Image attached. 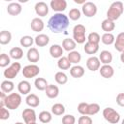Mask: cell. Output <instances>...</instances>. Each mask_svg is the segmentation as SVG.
I'll return each mask as SVG.
<instances>
[{"label":"cell","mask_w":124,"mask_h":124,"mask_svg":"<svg viewBox=\"0 0 124 124\" xmlns=\"http://www.w3.org/2000/svg\"><path fill=\"white\" fill-rule=\"evenodd\" d=\"M0 87H1V90H2L3 92H5V93H10V92H12V91L14 90V88H15V84H14L13 81L7 79V80L2 81Z\"/></svg>","instance_id":"d6a6232c"},{"label":"cell","mask_w":124,"mask_h":124,"mask_svg":"<svg viewBox=\"0 0 124 124\" xmlns=\"http://www.w3.org/2000/svg\"><path fill=\"white\" fill-rule=\"evenodd\" d=\"M7 97H8V95H6L5 92H3V91L0 92V107H5Z\"/></svg>","instance_id":"c3c4849f"},{"label":"cell","mask_w":124,"mask_h":124,"mask_svg":"<svg viewBox=\"0 0 124 124\" xmlns=\"http://www.w3.org/2000/svg\"><path fill=\"white\" fill-rule=\"evenodd\" d=\"M34 84H35V87L38 90H40V91L46 90V87H47V85H48L46 79H45L44 78H37L35 79V81H34Z\"/></svg>","instance_id":"1f68e13d"},{"label":"cell","mask_w":124,"mask_h":124,"mask_svg":"<svg viewBox=\"0 0 124 124\" xmlns=\"http://www.w3.org/2000/svg\"><path fill=\"white\" fill-rule=\"evenodd\" d=\"M35 44L38 46H46L49 43V37L46 34H39L35 37Z\"/></svg>","instance_id":"d4e9b609"},{"label":"cell","mask_w":124,"mask_h":124,"mask_svg":"<svg viewBox=\"0 0 124 124\" xmlns=\"http://www.w3.org/2000/svg\"><path fill=\"white\" fill-rule=\"evenodd\" d=\"M74 2L75 3H77V4H84L85 3V0H82V1H78V0H74Z\"/></svg>","instance_id":"f907efd6"},{"label":"cell","mask_w":124,"mask_h":124,"mask_svg":"<svg viewBox=\"0 0 124 124\" xmlns=\"http://www.w3.org/2000/svg\"><path fill=\"white\" fill-rule=\"evenodd\" d=\"M57 66L60 70H68V69H71V62L69 61L68 57L62 56L58 59Z\"/></svg>","instance_id":"f546056e"},{"label":"cell","mask_w":124,"mask_h":124,"mask_svg":"<svg viewBox=\"0 0 124 124\" xmlns=\"http://www.w3.org/2000/svg\"><path fill=\"white\" fill-rule=\"evenodd\" d=\"M100 111V106L96 103L88 104V108H87V115H95Z\"/></svg>","instance_id":"ab89813d"},{"label":"cell","mask_w":124,"mask_h":124,"mask_svg":"<svg viewBox=\"0 0 124 124\" xmlns=\"http://www.w3.org/2000/svg\"><path fill=\"white\" fill-rule=\"evenodd\" d=\"M21 46L23 47H30L32 46V45L35 43V40L31 37V36H28V35H25V36H22L20 38V41H19Z\"/></svg>","instance_id":"e575fe53"},{"label":"cell","mask_w":124,"mask_h":124,"mask_svg":"<svg viewBox=\"0 0 124 124\" xmlns=\"http://www.w3.org/2000/svg\"><path fill=\"white\" fill-rule=\"evenodd\" d=\"M30 26H31V29L34 32H41V31H43V29L45 27V24H44V21L41 18L35 17V18L32 19Z\"/></svg>","instance_id":"d6986e66"},{"label":"cell","mask_w":124,"mask_h":124,"mask_svg":"<svg viewBox=\"0 0 124 124\" xmlns=\"http://www.w3.org/2000/svg\"><path fill=\"white\" fill-rule=\"evenodd\" d=\"M22 118L25 122V124H30L33 122H36L37 116H36V112L33 108H25L22 111Z\"/></svg>","instance_id":"9c48e42d"},{"label":"cell","mask_w":124,"mask_h":124,"mask_svg":"<svg viewBox=\"0 0 124 124\" xmlns=\"http://www.w3.org/2000/svg\"><path fill=\"white\" fill-rule=\"evenodd\" d=\"M10 63H11V57L8 54H6V53H2L0 55V67L5 68Z\"/></svg>","instance_id":"b9f144b4"},{"label":"cell","mask_w":124,"mask_h":124,"mask_svg":"<svg viewBox=\"0 0 124 124\" xmlns=\"http://www.w3.org/2000/svg\"><path fill=\"white\" fill-rule=\"evenodd\" d=\"M100 75L105 78H110L114 75V70L110 65H103L99 69Z\"/></svg>","instance_id":"4fadbf2b"},{"label":"cell","mask_w":124,"mask_h":124,"mask_svg":"<svg viewBox=\"0 0 124 124\" xmlns=\"http://www.w3.org/2000/svg\"><path fill=\"white\" fill-rule=\"evenodd\" d=\"M100 41H101V37L97 32H91L87 37V42L92 43V44L99 45Z\"/></svg>","instance_id":"60d3db41"},{"label":"cell","mask_w":124,"mask_h":124,"mask_svg":"<svg viewBox=\"0 0 124 124\" xmlns=\"http://www.w3.org/2000/svg\"><path fill=\"white\" fill-rule=\"evenodd\" d=\"M10 117V112L6 107H0V119L7 120Z\"/></svg>","instance_id":"f6af8a7d"},{"label":"cell","mask_w":124,"mask_h":124,"mask_svg":"<svg viewBox=\"0 0 124 124\" xmlns=\"http://www.w3.org/2000/svg\"><path fill=\"white\" fill-rule=\"evenodd\" d=\"M51 119H52V116H51V113L49 111L44 110V111H41L39 113V120L42 123L47 124V123H49L51 121Z\"/></svg>","instance_id":"d590c367"},{"label":"cell","mask_w":124,"mask_h":124,"mask_svg":"<svg viewBox=\"0 0 124 124\" xmlns=\"http://www.w3.org/2000/svg\"><path fill=\"white\" fill-rule=\"evenodd\" d=\"M12 40V34L10 31L3 30L0 32V44L1 45H8Z\"/></svg>","instance_id":"4dcf8cb0"},{"label":"cell","mask_w":124,"mask_h":124,"mask_svg":"<svg viewBox=\"0 0 124 124\" xmlns=\"http://www.w3.org/2000/svg\"><path fill=\"white\" fill-rule=\"evenodd\" d=\"M21 10H22L21 5L19 3H16V2L10 3L7 6V12L11 16H18L21 13Z\"/></svg>","instance_id":"5bb4252c"},{"label":"cell","mask_w":124,"mask_h":124,"mask_svg":"<svg viewBox=\"0 0 124 124\" xmlns=\"http://www.w3.org/2000/svg\"><path fill=\"white\" fill-rule=\"evenodd\" d=\"M46 91V95L49 99H54L59 95V88L54 84H48Z\"/></svg>","instance_id":"ffe728a7"},{"label":"cell","mask_w":124,"mask_h":124,"mask_svg":"<svg viewBox=\"0 0 124 124\" xmlns=\"http://www.w3.org/2000/svg\"><path fill=\"white\" fill-rule=\"evenodd\" d=\"M69 26V17L63 13L54 14L47 22V27L52 33H61Z\"/></svg>","instance_id":"6da1fadb"},{"label":"cell","mask_w":124,"mask_h":124,"mask_svg":"<svg viewBox=\"0 0 124 124\" xmlns=\"http://www.w3.org/2000/svg\"><path fill=\"white\" fill-rule=\"evenodd\" d=\"M81 10H82L83 15L85 16H87V17H93L97 14V6H96V4H94L93 2H90V1L85 2L82 5Z\"/></svg>","instance_id":"ba28073f"},{"label":"cell","mask_w":124,"mask_h":124,"mask_svg":"<svg viewBox=\"0 0 124 124\" xmlns=\"http://www.w3.org/2000/svg\"><path fill=\"white\" fill-rule=\"evenodd\" d=\"M39 73H40V68L36 64L27 65V66L23 67V69H22V75L26 78H35V77H37L39 75Z\"/></svg>","instance_id":"52a82bcc"},{"label":"cell","mask_w":124,"mask_h":124,"mask_svg":"<svg viewBox=\"0 0 124 124\" xmlns=\"http://www.w3.org/2000/svg\"><path fill=\"white\" fill-rule=\"evenodd\" d=\"M21 96L19 93H11L8 95L5 107L8 109H16L21 104Z\"/></svg>","instance_id":"277c9868"},{"label":"cell","mask_w":124,"mask_h":124,"mask_svg":"<svg viewBox=\"0 0 124 124\" xmlns=\"http://www.w3.org/2000/svg\"><path fill=\"white\" fill-rule=\"evenodd\" d=\"M101 27H102L103 31H105V33H110L115 28V23H114V21L106 18V19H104L102 21Z\"/></svg>","instance_id":"484cf974"},{"label":"cell","mask_w":124,"mask_h":124,"mask_svg":"<svg viewBox=\"0 0 124 124\" xmlns=\"http://www.w3.org/2000/svg\"><path fill=\"white\" fill-rule=\"evenodd\" d=\"M63 51H64L63 47L60 45H57V44L52 45L49 47V54L53 58H58L59 59L60 57H62L63 56Z\"/></svg>","instance_id":"9a60e30c"},{"label":"cell","mask_w":124,"mask_h":124,"mask_svg":"<svg viewBox=\"0 0 124 124\" xmlns=\"http://www.w3.org/2000/svg\"><path fill=\"white\" fill-rule=\"evenodd\" d=\"M101 41H102L103 44H105L107 46H109V45L114 44L115 37H114V35L112 33H105L101 37Z\"/></svg>","instance_id":"836d02e7"},{"label":"cell","mask_w":124,"mask_h":124,"mask_svg":"<svg viewBox=\"0 0 124 124\" xmlns=\"http://www.w3.org/2000/svg\"><path fill=\"white\" fill-rule=\"evenodd\" d=\"M21 70V65L19 62H14L13 64H11L5 71H4V77L7 79H13L15 78L17 74L19 73V71Z\"/></svg>","instance_id":"8992f818"},{"label":"cell","mask_w":124,"mask_h":124,"mask_svg":"<svg viewBox=\"0 0 124 124\" xmlns=\"http://www.w3.org/2000/svg\"><path fill=\"white\" fill-rule=\"evenodd\" d=\"M78 124H93V121L91 119L90 116L88 115H82L78 118Z\"/></svg>","instance_id":"bcb514c9"},{"label":"cell","mask_w":124,"mask_h":124,"mask_svg":"<svg viewBox=\"0 0 124 124\" xmlns=\"http://www.w3.org/2000/svg\"><path fill=\"white\" fill-rule=\"evenodd\" d=\"M76 118L72 114H66L62 117V124H75Z\"/></svg>","instance_id":"7bdbcfd3"},{"label":"cell","mask_w":124,"mask_h":124,"mask_svg":"<svg viewBox=\"0 0 124 124\" xmlns=\"http://www.w3.org/2000/svg\"><path fill=\"white\" fill-rule=\"evenodd\" d=\"M86 67L88 68V70H90L92 72H95V71L99 70L100 67H101V62H100L99 57H96L94 55L90 56L86 60Z\"/></svg>","instance_id":"8fae6325"},{"label":"cell","mask_w":124,"mask_h":124,"mask_svg":"<svg viewBox=\"0 0 124 124\" xmlns=\"http://www.w3.org/2000/svg\"><path fill=\"white\" fill-rule=\"evenodd\" d=\"M77 46V43L74 41V39H70V38H66L63 40L62 42V47L64 50H67V51H73L75 50Z\"/></svg>","instance_id":"7402d4cb"},{"label":"cell","mask_w":124,"mask_h":124,"mask_svg":"<svg viewBox=\"0 0 124 124\" xmlns=\"http://www.w3.org/2000/svg\"><path fill=\"white\" fill-rule=\"evenodd\" d=\"M86 28L82 24H78L73 29V39L77 44H83L87 39L85 37Z\"/></svg>","instance_id":"3957f363"},{"label":"cell","mask_w":124,"mask_h":124,"mask_svg":"<svg viewBox=\"0 0 124 124\" xmlns=\"http://www.w3.org/2000/svg\"><path fill=\"white\" fill-rule=\"evenodd\" d=\"M114 48L119 52L124 51V32H121L116 36L114 41Z\"/></svg>","instance_id":"44dd1931"},{"label":"cell","mask_w":124,"mask_h":124,"mask_svg":"<svg viewBox=\"0 0 124 124\" xmlns=\"http://www.w3.org/2000/svg\"><path fill=\"white\" fill-rule=\"evenodd\" d=\"M25 102L31 108H36V107H38L40 105V99H39V97L36 94H33V93L27 95V97L25 99Z\"/></svg>","instance_id":"cb8c5ba5"},{"label":"cell","mask_w":124,"mask_h":124,"mask_svg":"<svg viewBox=\"0 0 124 124\" xmlns=\"http://www.w3.org/2000/svg\"><path fill=\"white\" fill-rule=\"evenodd\" d=\"M121 124H124V119H123V120L121 121Z\"/></svg>","instance_id":"f5cc1de1"},{"label":"cell","mask_w":124,"mask_h":124,"mask_svg":"<svg viewBox=\"0 0 124 124\" xmlns=\"http://www.w3.org/2000/svg\"><path fill=\"white\" fill-rule=\"evenodd\" d=\"M124 12V6L123 3L120 1H116L111 3V5L109 6L108 12H107V18L110 19L112 21H115L116 19H118L120 17V16L123 14Z\"/></svg>","instance_id":"7a4b0ae2"},{"label":"cell","mask_w":124,"mask_h":124,"mask_svg":"<svg viewBox=\"0 0 124 124\" xmlns=\"http://www.w3.org/2000/svg\"><path fill=\"white\" fill-rule=\"evenodd\" d=\"M49 5L50 8L56 13H62L67 8V2L65 0H51Z\"/></svg>","instance_id":"30bf717a"},{"label":"cell","mask_w":124,"mask_h":124,"mask_svg":"<svg viewBox=\"0 0 124 124\" xmlns=\"http://www.w3.org/2000/svg\"><path fill=\"white\" fill-rule=\"evenodd\" d=\"M116 103L120 107H124V93H119L116 96Z\"/></svg>","instance_id":"7dc6e473"},{"label":"cell","mask_w":124,"mask_h":124,"mask_svg":"<svg viewBox=\"0 0 124 124\" xmlns=\"http://www.w3.org/2000/svg\"><path fill=\"white\" fill-rule=\"evenodd\" d=\"M100 62L103 63L104 65H109L112 61V54L108 50H102L100 55H99Z\"/></svg>","instance_id":"ac0fdd59"},{"label":"cell","mask_w":124,"mask_h":124,"mask_svg":"<svg viewBox=\"0 0 124 124\" xmlns=\"http://www.w3.org/2000/svg\"><path fill=\"white\" fill-rule=\"evenodd\" d=\"M30 124H37L36 122H33V123H30Z\"/></svg>","instance_id":"db71d44e"},{"label":"cell","mask_w":124,"mask_h":124,"mask_svg":"<svg viewBox=\"0 0 124 124\" xmlns=\"http://www.w3.org/2000/svg\"><path fill=\"white\" fill-rule=\"evenodd\" d=\"M70 74L73 78H81L83 75H84V68L82 66H79V65H75L73 67H71L70 69Z\"/></svg>","instance_id":"603a6c76"},{"label":"cell","mask_w":124,"mask_h":124,"mask_svg":"<svg viewBox=\"0 0 124 124\" xmlns=\"http://www.w3.org/2000/svg\"><path fill=\"white\" fill-rule=\"evenodd\" d=\"M104 118L110 124H117L120 120V114L112 108H106L103 110Z\"/></svg>","instance_id":"5b68a950"},{"label":"cell","mask_w":124,"mask_h":124,"mask_svg":"<svg viewBox=\"0 0 124 124\" xmlns=\"http://www.w3.org/2000/svg\"><path fill=\"white\" fill-rule=\"evenodd\" d=\"M9 54H10L11 58H13L15 60H19L23 56V50L20 47H18V46H15V47L11 48Z\"/></svg>","instance_id":"83f0119b"},{"label":"cell","mask_w":124,"mask_h":124,"mask_svg":"<svg viewBox=\"0 0 124 124\" xmlns=\"http://www.w3.org/2000/svg\"><path fill=\"white\" fill-rule=\"evenodd\" d=\"M27 59L29 62H32V63H36L40 60V53L38 51V49L36 47H31L28 49L27 51Z\"/></svg>","instance_id":"2e32d148"},{"label":"cell","mask_w":124,"mask_h":124,"mask_svg":"<svg viewBox=\"0 0 124 124\" xmlns=\"http://www.w3.org/2000/svg\"><path fill=\"white\" fill-rule=\"evenodd\" d=\"M64 112H65V107L60 103L54 104L51 107V113H53L54 115H62L64 114Z\"/></svg>","instance_id":"8d00e7d4"},{"label":"cell","mask_w":124,"mask_h":124,"mask_svg":"<svg viewBox=\"0 0 124 124\" xmlns=\"http://www.w3.org/2000/svg\"><path fill=\"white\" fill-rule=\"evenodd\" d=\"M54 78H55V81L58 83V84H65L67 81H68V77L65 73L63 72H57L54 76Z\"/></svg>","instance_id":"f35d334b"},{"label":"cell","mask_w":124,"mask_h":124,"mask_svg":"<svg viewBox=\"0 0 124 124\" xmlns=\"http://www.w3.org/2000/svg\"><path fill=\"white\" fill-rule=\"evenodd\" d=\"M15 124H23L22 122H16V123H15Z\"/></svg>","instance_id":"816d5d0a"},{"label":"cell","mask_w":124,"mask_h":124,"mask_svg":"<svg viewBox=\"0 0 124 124\" xmlns=\"http://www.w3.org/2000/svg\"><path fill=\"white\" fill-rule=\"evenodd\" d=\"M120 60H121V62L124 64V51H122L121 54H120Z\"/></svg>","instance_id":"681fc988"},{"label":"cell","mask_w":124,"mask_h":124,"mask_svg":"<svg viewBox=\"0 0 124 124\" xmlns=\"http://www.w3.org/2000/svg\"><path fill=\"white\" fill-rule=\"evenodd\" d=\"M68 59L69 61L71 62V64H78L80 62L81 60V55L78 51L77 50H73V51H70L69 54H68Z\"/></svg>","instance_id":"f1b7e54d"},{"label":"cell","mask_w":124,"mask_h":124,"mask_svg":"<svg viewBox=\"0 0 124 124\" xmlns=\"http://www.w3.org/2000/svg\"><path fill=\"white\" fill-rule=\"evenodd\" d=\"M87 108H88V104L84 102L78 104V111L82 115H87Z\"/></svg>","instance_id":"ee69618b"},{"label":"cell","mask_w":124,"mask_h":124,"mask_svg":"<svg viewBox=\"0 0 124 124\" xmlns=\"http://www.w3.org/2000/svg\"><path fill=\"white\" fill-rule=\"evenodd\" d=\"M81 16V12L78 9V8H73L69 11V14H68V17L71 19V20H78L79 19Z\"/></svg>","instance_id":"74e56055"},{"label":"cell","mask_w":124,"mask_h":124,"mask_svg":"<svg viewBox=\"0 0 124 124\" xmlns=\"http://www.w3.org/2000/svg\"><path fill=\"white\" fill-rule=\"evenodd\" d=\"M17 90L22 95H28L31 90V84L27 80H21L17 84Z\"/></svg>","instance_id":"e0dca14e"},{"label":"cell","mask_w":124,"mask_h":124,"mask_svg":"<svg viewBox=\"0 0 124 124\" xmlns=\"http://www.w3.org/2000/svg\"><path fill=\"white\" fill-rule=\"evenodd\" d=\"M34 9H35V13H36L39 16L44 17V16H46L48 14V6H47L46 3L43 2V1L36 3Z\"/></svg>","instance_id":"7c38bea8"},{"label":"cell","mask_w":124,"mask_h":124,"mask_svg":"<svg viewBox=\"0 0 124 124\" xmlns=\"http://www.w3.org/2000/svg\"><path fill=\"white\" fill-rule=\"evenodd\" d=\"M83 50H84L85 53H87V54H90V55L95 54V53L99 50V45L86 42L85 45H84V46H83Z\"/></svg>","instance_id":"4316f807"}]
</instances>
